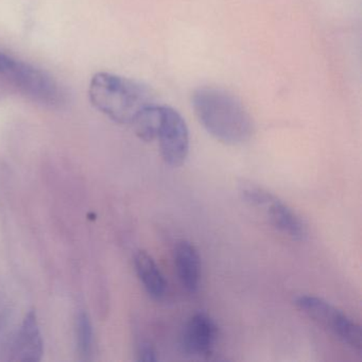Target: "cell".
<instances>
[{"mask_svg": "<svg viewBox=\"0 0 362 362\" xmlns=\"http://www.w3.org/2000/svg\"><path fill=\"white\" fill-rule=\"evenodd\" d=\"M192 107L203 128L226 145L247 143L254 134L251 115L237 97L218 88L194 90Z\"/></svg>", "mask_w": 362, "mask_h": 362, "instance_id": "cell-1", "label": "cell"}, {"mask_svg": "<svg viewBox=\"0 0 362 362\" xmlns=\"http://www.w3.org/2000/svg\"><path fill=\"white\" fill-rule=\"evenodd\" d=\"M77 346L82 359H90L93 351V327L88 313H81L77 319Z\"/></svg>", "mask_w": 362, "mask_h": 362, "instance_id": "cell-11", "label": "cell"}, {"mask_svg": "<svg viewBox=\"0 0 362 362\" xmlns=\"http://www.w3.org/2000/svg\"><path fill=\"white\" fill-rule=\"evenodd\" d=\"M296 305L307 317L334 334L343 344L361 353V329L346 313L324 298L307 294L296 298Z\"/></svg>", "mask_w": 362, "mask_h": 362, "instance_id": "cell-5", "label": "cell"}, {"mask_svg": "<svg viewBox=\"0 0 362 362\" xmlns=\"http://www.w3.org/2000/svg\"><path fill=\"white\" fill-rule=\"evenodd\" d=\"M158 353L156 349L150 343H141L137 349V360L143 362L158 361Z\"/></svg>", "mask_w": 362, "mask_h": 362, "instance_id": "cell-12", "label": "cell"}, {"mask_svg": "<svg viewBox=\"0 0 362 362\" xmlns=\"http://www.w3.org/2000/svg\"><path fill=\"white\" fill-rule=\"evenodd\" d=\"M88 98L95 109L120 124H132L141 111L156 105L153 93L145 84L110 73L93 76Z\"/></svg>", "mask_w": 362, "mask_h": 362, "instance_id": "cell-2", "label": "cell"}, {"mask_svg": "<svg viewBox=\"0 0 362 362\" xmlns=\"http://www.w3.org/2000/svg\"><path fill=\"white\" fill-rule=\"evenodd\" d=\"M217 338L218 328L214 320L205 313H197L184 327L182 349L190 357L207 358L213 354Z\"/></svg>", "mask_w": 362, "mask_h": 362, "instance_id": "cell-7", "label": "cell"}, {"mask_svg": "<svg viewBox=\"0 0 362 362\" xmlns=\"http://www.w3.org/2000/svg\"><path fill=\"white\" fill-rule=\"evenodd\" d=\"M134 266L137 276L147 293L154 300H160L166 293V281L151 255L145 251H139L134 256Z\"/></svg>", "mask_w": 362, "mask_h": 362, "instance_id": "cell-10", "label": "cell"}, {"mask_svg": "<svg viewBox=\"0 0 362 362\" xmlns=\"http://www.w3.org/2000/svg\"><path fill=\"white\" fill-rule=\"evenodd\" d=\"M0 75L9 80L29 98L42 105L59 107L64 100L62 90L54 78L45 71L1 52Z\"/></svg>", "mask_w": 362, "mask_h": 362, "instance_id": "cell-3", "label": "cell"}, {"mask_svg": "<svg viewBox=\"0 0 362 362\" xmlns=\"http://www.w3.org/2000/svg\"><path fill=\"white\" fill-rule=\"evenodd\" d=\"M173 259L182 286L192 293L198 291L201 281V259L197 247L189 241H180L173 251Z\"/></svg>", "mask_w": 362, "mask_h": 362, "instance_id": "cell-9", "label": "cell"}, {"mask_svg": "<svg viewBox=\"0 0 362 362\" xmlns=\"http://www.w3.org/2000/svg\"><path fill=\"white\" fill-rule=\"evenodd\" d=\"M156 139L160 144V154L167 165L180 167L185 163L189 153V132L179 112L160 105Z\"/></svg>", "mask_w": 362, "mask_h": 362, "instance_id": "cell-6", "label": "cell"}, {"mask_svg": "<svg viewBox=\"0 0 362 362\" xmlns=\"http://www.w3.org/2000/svg\"><path fill=\"white\" fill-rule=\"evenodd\" d=\"M44 342L37 313H27L14 338L10 359L16 361H40L43 357Z\"/></svg>", "mask_w": 362, "mask_h": 362, "instance_id": "cell-8", "label": "cell"}, {"mask_svg": "<svg viewBox=\"0 0 362 362\" xmlns=\"http://www.w3.org/2000/svg\"><path fill=\"white\" fill-rule=\"evenodd\" d=\"M241 198L262 211L279 232L293 240L303 241L308 237V228L302 218L275 194L251 182L239 185Z\"/></svg>", "mask_w": 362, "mask_h": 362, "instance_id": "cell-4", "label": "cell"}]
</instances>
